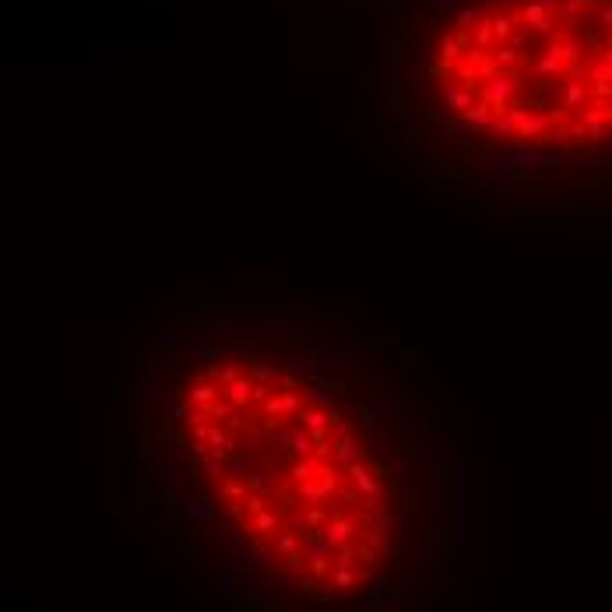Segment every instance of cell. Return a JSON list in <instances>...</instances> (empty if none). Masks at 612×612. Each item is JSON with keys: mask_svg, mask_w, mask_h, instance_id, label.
<instances>
[{"mask_svg": "<svg viewBox=\"0 0 612 612\" xmlns=\"http://www.w3.org/2000/svg\"><path fill=\"white\" fill-rule=\"evenodd\" d=\"M176 423L257 566L310 591L324 577L352 587L380 563L394 517L363 440L370 415H352L328 380L253 349L204 356Z\"/></svg>", "mask_w": 612, "mask_h": 612, "instance_id": "cell-1", "label": "cell"}, {"mask_svg": "<svg viewBox=\"0 0 612 612\" xmlns=\"http://www.w3.org/2000/svg\"><path fill=\"white\" fill-rule=\"evenodd\" d=\"M444 109L521 148L612 141V0H475L433 53Z\"/></svg>", "mask_w": 612, "mask_h": 612, "instance_id": "cell-2", "label": "cell"}]
</instances>
